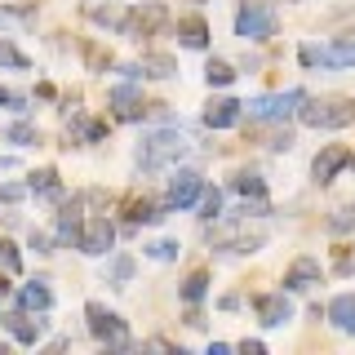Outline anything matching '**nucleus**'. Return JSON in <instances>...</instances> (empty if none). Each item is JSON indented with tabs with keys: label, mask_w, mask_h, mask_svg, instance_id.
Listing matches in <instances>:
<instances>
[{
	"label": "nucleus",
	"mask_w": 355,
	"mask_h": 355,
	"mask_svg": "<svg viewBox=\"0 0 355 355\" xmlns=\"http://www.w3.org/2000/svg\"><path fill=\"white\" fill-rule=\"evenodd\" d=\"M85 320H89V333H94L98 342H107V347H129V324L116 315V311H107L103 302H89Z\"/></svg>",
	"instance_id": "3"
},
{
	"label": "nucleus",
	"mask_w": 355,
	"mask_h": 355,
	"mask_svg": "<svg viewBox=\"0 0 355 355\" xmlns=\"http://www.w3.org/2000/svg\"><path fill=\"white\" fill-rule=\"evenodd\" d=\"M240 111H244V103H236V98H214V103L205 107V125L209 129H231L240 120Z\"/></svg>",
	"instance_id": "15"
},
{
	"label": "nucleus",
	"mask_w": 355,
	"mask_h": 355,
	"mask_svg": "<svg viewBox=\"0 0 355 355\" xmlns=\"http://www.w3.org/2000/svg\"><path fill=\"white\" fill-rule=\"evenodd\" d=\"M85 53H89V67H103V62H111V58H103V49H94V44H89Z\"/></svg>",
	"instance_id": "43"
},
{
	"label": "nucleus",
	"mask_w": 355,
	"mask_h": 355,
	"mask_svg": "<svg viewBox=\"0 0 355 355\" xmlns=\"http://www.w3.org/2000/svg\"><path fill=\"white\" fill-rule=\"evenodd\" d=\"M103 280H107V284H116V288H125V284L133 280V258H129V253H120V258H111V262H107Z\"/></svg>",
	"instance_id": "23"
},
{
	"label": "nucleus",
	"mask_w": 355,
	"mask_h": 355,
	"mask_svg": "<svg viewBox=\"0 0 355 355\" xmlns=\"http://www.w3.org/2000/svg\"><path fill=\"white\" fill-rule=\"evenodd\" d=\"M18 302H22V311H49L53 306V293L44 288V280H31V284H22Z\"/></svg>",
	"instance_id": "20"
},
{
	"label": "nucleus",
	"mask_w": 355,
	"mask_h": 355,
	"mask_svg": "<svg viewBox=\"0 0 355 355\" xmlns=\"http://www.w3.org/2000/svg\"><path fill=\"white\" fill-rule=\"evenodd\" d=\"M22 271V258H18V249L9 240H0V275H18Z\"/></svg>",
	"instance_id": "30"
},
{
	"label": "nucleus",
	"mask_w": 355,
	"mask_h": 355,
	"mask_svg": "<svg viewBox=\"0 0 355 355\" xmlns=\"http://www.w3.org/2000/svg\"><path fill=\"white\" fill-rule=\"evenodd\" d=\"M200 191H205V182H200V173L182 169V173H178L173 182H169V196H164V205H169V209H196Z\"/></svg>",
	"instance_id": "11"
},
{
	"label": "nucleus",
	"mask_w": 355,
	"mask_h": 355,
	"mask_svg": "<svg viewBox=\"0 0 355 355\" xmlns=\"http://www.w3.org/2000/svg\"><path fill=\"white\" fill-rule=\"evenodd\" d=\"M138 67H142V76H151V80H169V76L178 71V62H173V58H164V53H147V58H142Z\"/></svg>",
	"instance_id": "24"
},
{
	"label": "nucleus",
	"mask_w": 355,
	"mask_h": 355,
	"mask_svg": "<svg viewBox=\"0 0 355 355\" xmlns=\"http://www.w3.org/2000/svg\"><path fill=\"white\" fill-rule=\"evenodd\" d=\"M266 147H271V151H288V147H293V133H288V129L271 133V142H266Z\"/></svg>",
	"instance_id": "37"
},
{
	"label": "nucleus",
	"mask_w": 355,
	"mask_h": 355,
	"mask_svg": "<svg viewBox=\"0 0 355 355\" xmlns=\"http://www.w3.org/2000/svg\"><path fill=\"white\" fill-rule=\"evenodd\" d=\"M22 103H27L22 94H9V89H0V107H14V111H22Z\"/></svg>",
	"instance_id": "39"
},
{
	"label": "nucleus",
	"mask_w": 355,
	"mask_h": 355,
	"mask_svg": "<svg viewBox=\"0 0 355 355\" xmlns=\"http://www.w3.org/2000/svg\"><path fill=\"white\" fill-rule=\"evenodd\" d=\"M329 320L338 333H355V293H338L329 302Z\"/></svg>",
	"instance_id": "18"
},
{
	"label": "nucleus",
	"mask_w": 355,
	"mask_h": 355,
	"mask_svg": "<svg viewBox=\"0 0 355 355\" xmlns=\"http://www.w3.org/2000/svg\"><path fill=\"white\" fill-rule=\"evenodd\" d=\"M347 164H351V147L333 142V147H324V151L315 155V160H311V178H315V182L324 187V182H333V178L347 169Z\"/></svg>",
	"instance_id": "8"
},
{
	"label": "nucleus",
	"mask_w": 355,
	"mask_h": 355,
	"mask_svg": "<svg viewBox=\"0 0 355 355\" xmlns=\"http://www.w3.org/2000/svg\"><path fill=\"white\" fill-rule=\"evenodd\" d=\"M302 103H306L302 89H284V94H262V98H253V103H244V111H249V120H284Z\"/></svg>",
	"instance_id": "4"
},
{
	"label": "nucleus",
	"mask_w": 355,
	"mask_h": 355,
	"mask_svg": "<svg viewBox=\"0 0 355 355\" xmlns=\"http://www.w3.org/2000/svg\"><path fill=\"white\" fill-rule=\"evenodd\" d=\"M5 142H18V147H31L36 142V125H27V120H18V125L5 129Z\"/></svg>",
	"instance_id": "32"
},
{
	"label": "nucleus",
	"mask_w": 355,
	"mask_h": 355,
	"mask_svg": "<svg viewBox=\"0 0 355 355\" xmlns=\"http://www.w3.org/2000/svg\"><path fill=\"white\" fill-rule=\"evenodd\" d=\"M164 22H169V9H164L160 0H147L142 9H129V14H125V22H120V36L142 40V36H155Z\"/></svg>",
	"instance_id": "5"
},
{
	"label": "nucleus",
	"mask_w": 355,
	"mask_h": 355,
	"mask_svg": "<svg viewBox=\"0 0 355 355\" xmlns=\"http://www.w3.org/2000/svg\"><path fill=\"white\" fill-rule=\"evenodd\" d=\"M125 218H129V227H142V222H160V205H151V200H138L133 196L129 205H125Z\"/></svg>",
	"instance_id": "22"
},
{
	"label": "nucleus",
	"mask_w": 355,
	"mask_h": 355,
	"mask_svg": "<svg viewBox=\"0 0 355 355\" xmlns=\"http://www.w3.org/2000/svg\"><path fill=\"white\" fill-rule=\"evenodd\" d=\"M205 80H209V85H231V80H236V67L222 62V58H214V62L205 67Z\"/></svg>",
	"instance_id": "29"
},
{
	"label": "nucleus",
	"mask_w": 355,
	"mask_h": 355,
	"mask_svg": "<svg viewBox=\"0 0 355 355\" xmlns=\"http://www.w3.org/2000/svg\"><path fill=\"white\" fill-rule=\"evenodd\" d=\"M0 200H9V205H14V200H22V187H14V182L0 187Z\"/></svg>",
	"instance_id": "42"
},
{
	"label": "nucleus",
	"mask_w": 355,
	"mask_h": 355,
	"mask_svg": "<svg viewBox=\"0 0 355 355\" xmlns=\"http://www.w3.org/2000/svg\"><path fill=\"white\" fill-rule=\"evenodd\" d=\"M187 133H178V129H155L147 133V138L138 142V164L142 169H164V164H178L187 155Z\"/></svg>",
	"instance_id": "1"
},
{
	"label": "nucleus",
	"mask_w": 355,
	"mask_h": 355,
	"mask_svg": "<svg viewBox=\"0 0 355 355\" xmlns=\"http://www.w3.org/2000/svg\"><path fill=\"white\" fill-rule=\"evenodd\" d=\"M111 244H116V227H111L107 218H89L85 231H80V253H89V258H103Z\"/></svg>",
	"instance_id": "9"
},
{
	"label": "nucleus",
	"mask_w": 355,
	"mask_h": 355,
	"mask_svg": "<svg viewBox=\"0 0 355 355\" xmlns=\"http://www.w3.org/2000/svg\"><path fill=\"white\" fill-rule=\"evenodd\" d=\"M329 231H333V236H351V231H355V205L333 209V214H329Z\"/></svg>",
	"instance_id": "26"
},
{
	"label": "nucleus",
	"mask_w": 355,
	"mask_h": 355,
	"mask_svg": "<svg viewBox=\"0 0 355 355\" xmlns=\"http://www.w3.org/2000/svg\"><path fill=\"white\" fill-rule=\"evenodd\" d=\"M147 253L155 262H173L178 258V240H155V244H147Z\"/></svg>",
	"instance_id": "34"
},
{
	"label": "nucleus",
	"mask_w": 355,
	"mask_h": 355,
	"mask_svg": "<svg viewBox=\"0 0 355 355\" xmlns=\"http://www.w3.org/2000/svg\"><path fill=\"white\" fill-rule=\"evenodd\" d=\"M111 111H116L120 120H142V111H151V107L142 103V94L133 85H116L111 89Z\"/></svg>",
	"instance_id": "14"
},
{
	"label": "nucleus",
	"mask_w": 355,
	"mask_h": 355,
	"mask_svg": "<svg viewBox=\"0 0 355 355\" xmlns=\"http://www.w3.org/2000/svg\"><path fill=\"white\" fill-rule=\"evenodd\" d=\"M0 67H14V71H27V58H22V53L14 49V44H9V40H0Z\"/></svg>",
	"instance_id": "33"
},
{
	"label": "nucleus",
	"mask_w": 355,
	"mask_h": 355,
	"mask_svg": "<svg viewBox=\"0 0 355 355\" xmlns=\"http://www.w3.org/2000/svg\"><path fill=\"white\" fill-rule=\"evenodd\" d=\"M214 244H218V249H231V253H258L262 244H266V231L222 227V231H214Z\"/></svg>",
	"instance_id": "10"
},
{
	"label": "nucleus",
	"mask_w": 355,
	"mask_h": 355,
	"mask_svg": "<svg viewBox=\"0 0 355 355\" xmlns=\"http://www.w3.org/2000/svg\"><path fill=\"white\" fill-rule=\"evenodd\" d=\"M302 62L306 67H351L355 62V40H333V44H324V49L306 44V49H302Z\"/></svg>",
	"instance_id": "7"
},
{
	"label": "nucleus",
	"mask_w": 355,
	"mask_h": 355,
	"mask_svg": "<svg viewBox=\"0 0 355 355\" xmlns=\"http://www.w3.org/2000/svg\"><path fill=\"white\" fill-rule=\"evenodd\" d=\"M333 271H338V275H351V271H355V253L347 249V244L333 253Z\"/></svg>",
	"instance_id": "35"
},
{
	"label": "nucleus",
	"mask_w": 355,
	"mask_h": 355,
	"mask_svg": "<svg viewBox=\"0 0 355 355\" xmlns=\"http://www.w3.org/2000/svg\"><path fill=\"white\" fill-rule=\"evenodd\" d=\"M80 133H85V142H103L107 125H103V120H80Z\"/></svg>",
	"instance_id": "36"
},
{
	"label": "nucleus",
	"mask_w": 355,
	"mask_h": 355,
	"mask_svg": "<svg viewBox=\"0 0 355 355\" xmlns=\"http://www.w3.org/2000/svg\"><path fill=\"white\" fill-rule=\"evenodd\" d=\"M205 293H209V275L205 271H191V275H187V284H182V302H200Z\"/></svg>",
	"instance_id": "28"
},
{
	"label": "nucleus",
	"mask_w": 355,
	"mask_h": 355,
	"mask_svg": "<svg viewBox=\"0 0 355 355\" xmlns=\"http://www.w3.org/2000/svg\"><path fill=\"white\" fill-rule=\"evenodd\" d=\"M31 18V9H18V14H14V9H0V27H9V22H27Z\"/></svg>",
	"instance_id": "38"
},
{
	"label": "nucleus",
	"mask_w": 355,
	"mask_h": 355,
	"mask_svg": "<svg viewBox=\"0 0 355 355\" xmlns=\"http://www.w3.org/2000/svg\"><path fill=\"white\" fill-rule=\"evenodd\" d=\"M89 18H94L98 27H116V31H120V22H125V14H120V9H111V5L107 9L103 5H89Z\"/></svg>",
	"instance_id": "31"
},
{
	"label": "nucleus",
	"mask_w": 355,
	"mask_h": 355,
	"mask_svg": "<svg viewBox=\"0 0 355 355\" xmlns=\"http://www.w3.org/2000/svg\"><path fill=\"white\" fill-rule=\"evenodd\" d=\"M80 205H85V196H76L71 205H62V214H58V244H76L80 249V231H85V222H80Z\"/></svg>",
	"instance_id": "13"
},
{
	"label": "nucleus",
	"mask_w": 355,
	"mask_h": 355,
	"mask_svg": "<svg viewBox=\"0 0 355 355\" xmlns=\"http://www.w3.org/2000/svg\"><path fill=\"white\" fill-rule=\"evenodd\" d=\"M27 191L44 196V200H62V187H58V173H53V169H36L31 182H27Z\"/></svg>",
	"instance_id": "21"
},
{
	"label": "nucleus",
	"mask_w": 355,
	"mask_h": 355,
	"mask_svg": "<svg viewBox=\"0 0 355 355\" xmlns=\"http://www.w3.org/2000/svg\"><path fill=\"white\" fill-rule=\"evenodd\" d=\"M236 36H244V40H271L275 36V14L266 5H244L236 14Z\"/></svg>",
	"instance_id": "6"
},
{
	"label": "nucleus",
	"mask_w": 355,
	"mask_h": 355,
	"mask_svg": "<svg viewBox=\"0 0 355 355\" xmlns=\"http://www.w3.org/2000/svg\"><path fill=\"white\" fill-rule=\"evenodd\" d=\"M240 351H244V355H262L266 347H262V342H258V338H244V342H240Z\"/></svg>",
	"instance_id": "41"
},
{
	"label": "nucleus",
	"mask_w": 355,
	"mask_h": 355,
	"mask_svg": "<svg viewBox=\"0 0 355 355\" xmlns=\"http://www.w3.org/2000/svg\"><path fill=\"white\" fill-rule=\"evenodd\" d=\"M5 329L14 333L18 342H27V347H36L40 333H44V320H31L27 311H14V315H5Z\"/></svg>",
	"instance_id": "17"
},
{
	"label": "nucleus",
	"mask_w": 355,
	"mask_h": 355,
	"mask_svg": "<svg viewBox=\"0 0 355 355\" xmlns=\"http://www.w3.org/2000/svg\"><path fill=\"white\" fill-rule=\"evenodd\" d=\"M311 284H320V262L315 258H297L288 266V275H284V293H302Z\"/></svg>",
	"instance_id": "16"
},
{
	"label": "nucleus",
	"mask_w": 355,
	"mask_h": 355,
	"mask_svg": "<svg viewBox=\"0 0 355 355\" xmlns=\"http://www.w3.org/2000/svg\"><path fill=\"white\" fill-rule=\"evenodd\" d=\"M178 44H187V49H205V44H209V22L200 14L182 18V22H178Z\"/></svg>",
	"instance_id": "19"
},
{
	"label": "nucleus",
	"mask_w": 355,
	"mask_h": 355,
	"mask_svg": "<svg viewBox=\"0 0 355 355\" xmlns=\"http://www.w3.org/2000/svg\"><path fill=\"white\" fill-rule=\"evenodd\" d=\"M231 187H236L240 196H266V182H262V173H249V169L231 178Z\"/></svg>",
	"instance_id": "27"
},
{
	"label": "nucleus",
	"mask_w": 355,
	"mask_h": 355,
	"mask_svg": "<svg viewBox=\"0 0 355 355\" xmlns=\"http://www.w3.org/2000/svg\"><path fill=\"white\" fill-rule=\"evenodd\" d=\"M297 120H302L306 129H347L355 120V103L351 98H306L302 107H297Z\"/></svg>",
	"instance_id": "2"
},
{
	"label": "nucleus",
	"mask_w": 355,
	"mask_h": 355,
	"mask_svg": "<svg viewBox=\"0 0 355 355\" xmlns=\"http://www.w3.org/2000/svg\"><path fill=\"white\" fill-rule=\"evenodd\" d=\"M196 214L205 218V222H214V218L222 214V191H218V187H205V191H200V200H196Z\"/></svg>",
	"instance_id": "25"
},
{
	"label": "nucleus",
	"mask_w": 355,
	"mask_h": 355,
	"mask_svg": "<svg viewBox=\"0 0 355 355\" xmlns=\"http://www.w3.org/2000/svg\"><path fill=\"white\" fill-rule=\"evenodd\" d=\"M31 249H36V253H49V236H44V231H31Z\"/></svg>",
	"instance_id": "40"
},
{
	"label": "nucleus",
	"mask_w": 355,
	"mask_h": 355,
	"mask_svg": "<svg viewBox=\"0 0 355 355\" xmlns=\"http://www.w3.org/2000/svg\"><path fill=\"white\" fill-rule=\"evenodd\" d=\"M253 306H258V324H266V329H280L293 320V302L284 293H262Z\"/></svg>",
	"instance_id": "12"
}]
</instances>
